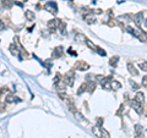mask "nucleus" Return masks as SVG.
Here are the masks:
<instances>
[{
	"label": "nucleus",
	"mask_w": 147,
	"mask_h": 138,
	"mask_svg": "<svg viewBox=\"0 0 147 138\" xmlns=\"http://www.w3.org/2000/svg\"><path fill=\"white\" fill-rule=\"evenodd\" d=\"M45 10H48L49 12L52 14H57L58 12V7H57V4L53 2V1H49L45 4Z\"/></svg>",
	"instance_id": "f257e3e1"
},
{
	"label": "nucleus",
	"mask_w": 147,
	"mask_h": 138,
	"mask_svg": "<svg viewBox=\"0 0 147 138\" xmlns=\"http://www.w3.org/2000/svg\"><path fill=\"white\" fill-rule=\"evenodd\" d=\"M130 104H131V108L136 111L137 114H142V109H141V106H140V103H137L136 100H131Z\"/></svg>",
	"instance_id": "f03ea898"
},
{
	"label": "nucleus",
	"mask_w": 147,
	"mask_h": 138,
	"mask_svg": "<svg viewBox=\"0 0 147 138\" xmlns=\"http://www.w3.org/2000/svg\"><path fill=\"white\" fill-rule=\"evenodd\" d=\"M142 20H144V14H142V12H137V14L134 16V22H135L137 26H140V25H141Z\"/></svg>",
	"instance_id": "7ed1b4c3"
},
{
	"label": "nucleus",
	"mask_w": 147,
	"mask_h": 138,
	"mask_svg": "<svg viewBox=\"0 0 147 138\" xmlns=\"http://www.w3.org/2000/svg\"><path fill=\"white\" fill-rule=\"evenodd\" d=\"M59 22H60V20H50L49 22H48V27L50 28V29H55V28L59 26Z\"/></svg>",
	"instance_id": "20e7f679"
},
{
	"label": "nucleus",
	"mask_w": 147,
	"mask_h": 138,
	"mask_svg": "<svg viewBox=\"0 0 147 138\" xmlns=\"http://www.w3.org/2000/svg\"><path fill=\"white\" fill-rule=\"evenodd\" d=\"M128 70H129V72L131 73L132 76H137L139 75V72H137V70L134 67V65H131V64H128Z\"/></svg>",
	"instance_id": "39448f33"
},
{
	"label": "nucleus",
	"mask_w": 147,
	"mask_h": 138,
	"mask_svg": "<svg viewBox=\"0 0 147 138\" xmlns=\"http://www.w3.org/2000/svg\"><path fill=\"white\" fill-rule=\"evenodd\" d=\"M10 51H11L14 55H17V56H18V57H20V60H22V56L18 54V50H17L16 45H14V44H12V45H10Z\"/></svg>",
	"instance_id": "423d86ee"
},
{
	"label": "nucleus",
	"mask_w": 147,
	"mask_h": 138,
	"mask_svg": "<svg viewBox=\"0 0 147 138\" xmlns=\"http://www.w3.org/2000/svg\"><path fill=\"white\" fill-rule=\"evenodd\" d=\"M2 5L5 9H10L14 5V0H2Z\"/></svg>",
	"instance_id": "0eeeda50"
},
{
	"label": "nucleus",
	"mask_w": 147,
	"mask_h": 138,
	"mask_svg": "<svg viewBox=\"0 0 147 138\" xmlns=\"http://www.w3.org/2000/svg\"><path fill=\"white\" fill-rule=\"evenodd\" d=\"M25 16H26V18H27V20H29V21L34 20V12H33L32 10H27V11L25 12Z\"/></svg>",
	"instance_id": "6e6552de"
},
{
	"label": "nucleus",
	"mask_w": 147,
	"mask_h": 138,
	"mask_svg": "<svg viewBox=\"0 0 147 138\" xmlns=\"http://www.w3.org/2000/svg\"><path fill=\"white\" fill-rule=\"evenodd\" d=\"M64 81H65V83H66L68 86H73V84H74V78H73V77H70V73H69V75L64 78Z\"/></svg>",
	"instance_id": "1a4fd4ad"
},
{
	"label": "nucleus",
	"mask_w": 147,
	"mask_h": 138,
	"mask_svg": "<svg viewBox=\"0 0 147 138\" xmlns=\"http://www.w3.org/2000/svg\"><path fill=\"white\" fill-rule=\"evenodd\" d=\"M144 98H145V95H144V93H141V92H137V94H136V101L137 103H142L144 101Z\"/></svg>",
	"instance_id": "9d476101"
},
{
	"label": "nucleus",
	"mask_w": 147,
	"mask_h": 138,
	"mask_svg": "<svg viewBox=\"0 0 147 138\" xmlns=\"http://www.w3.org/2000/svg\"><path fill=\"white\" fill-rule=\"evenodd\" d=\"M141 33H142V29H140V28H134V29H132V36H135V37H137V38H140Z\"/></svg>",
	"instance_id": "9b49d317"
},
{
	"label": "nucleus",
	"mask_w": 147,
	"mask_h": 138,
	"mask_svg": "<svg viewBox=\"0 0 147 138\" xmlns=\"http://www.w3.org/2000/svg\"><path fill=\"white\" fill-rule=\"evenodd\" d=\"M101 137L102 138H109V132H108L105 128H103V127H101Z\"/></svg>",
	"instance_id": "f8f14e48"
},
{
	"label": "nucleus",
	"mask_w": 147,
	"mask_h": 138,
	"mask_svg": "<svg viewBox=\"0 0 147 138\" xmlns=\"http://www.w3.org/2000/svg\"><path fill=\"white\" fill-rule=\"evenodd\" d=\"M85 20H86V22H87V23H89V25H91V23H93V22H94V16H93V15H87V16L85 17Z\"/></svg>",
	"instance_id": "ddd939ff"
},
{
	"label": "nucleus",
	"mask_w": 147,
	"mask_h": 138,
	"mask_svg": "<svg viewBox=\"0 0 147 138\" xmlns=\"http://www.w3.org/2000/svg\"><path fill=\"white\" fill-rule=\"evenodd\" d=\"M110 83H112V88H114V89H119V88L121 87L120 82H118V81H114V80H113V81H112Z\"/></svg>",
	"instance_id": "4468645a"
},
{
	"label": "nucleus",
	"mask_w": 147,
	"mask_h": 138,
	"mask_svg": "<svg viewBox=\"0 0 147 138\" xmlns=\"http://www.w3.org/2000/svg\"><path fill=\"white\" fill-rule=\"evenodd\" d=\"M118 61H119V57H118V56H114V57H112V59H110L109 64H110L112 66H117Z\"/></svg>",
	"instance_id": "2eb2a0df"
},
{
	"label": "nucleus",
	"mask_w": 147,
	"mask_h": 138,
	"mask_svg": "<svg viewBox=\"0 0 147 138\" xmlns=\"http://www.w3.org/2000/svg\"><path fill=\"white\" fill-rule=\"evenodd\" d=\"M61 53H63V48H60V46H59V48H57V49H55V53L53 54V56H54V57H59V56L61 55Z\"/></svg>",
	"instance_id": "dca6fc26"
},
{
	"label": "nucleus",
	"mask_w": 147,
	"mask_h": 138,
	"mask_svg": "<svg viewBox=\"0 0 147 138\" xmlns=\"http://www.w3.org/2000/svg\"><path fill=\"white\" fill-rule=\"evenodd\" d=\"M102 87H104L105 89H110V88H112V83L109 82V81H103Z\"/></svg>",
	"instance_id": "f3484780"
},
{
	"label": "nucleus",
	"mask_w": 147,
	"mask_h": 138,
	"mask_svg": "<svg viewBox=\"0 0 147 138\" xmlns=\"http://www.w3.org/2000/svg\"><path fill=\"white\" fill-rule=\"evenodd\" d=\"M86 89H87V83H83V84H81V87H80V89H78V92H77V93H78V94H81V93H82V92H85Z\"/></svg>",
	"instance_id": "a211bd4d"
},
{
	"label": "nucleus",
	"mask_w": 147,
	"mask_h": 138,
	"mask_svg": "<svg viewBox=\"0 0 147 138\" xmlns=\"http://www.w3.org/2000/svg\"><path fill=\"white\" fill-rule=\"evenodd\" d=\"M86 44H87V45L89 46V48H91V49H93V50H97V46H96V45H94V44H93V43H92L91 41L86 39Z\"/></svg>",
	"instance_id": "6ab92c4d"
},
{
	"label": "nucleus",
	"mask_w": 147,
	"mask_h": 138,
	"mask_svg": "<svg viewBox=\"0 0 147 138\" xmlns=\"http://www.w3.org/2000/svg\"><path fill=\"white\" fill-rule=\"evenodd\" d=\"M5 101H6V103H14V101H15V97H14V95H7V97H6V99H5Z\"/></svg>",
	"instance_id": "aec40b11"
},
{
	"label": "nucleus",
	"mask_w": 147,
	"mask_h": 138,
	"mask_svg": "<svg viewBox=\"0 0 147 138\" xmlns=\"http://www.w3.org/2000/svg\"><path fill=\"white\" fill-rule=\"evenodd\" d=\"M76 39H77V41H86V37H85L83 34L78 33V34H76Z\"/></svg>",
	"instance_id": "412c9836"
},
{
	"label": "nucleus",
	"mask_w": 147,
	"mask_h": 138,
	"mask_svg": "<svg viewBox=\"0 0 147 138\" xmlns=\"http://www.w3.org/2000/svg\"><path fill=\"white\" fill-rule=\"evenodd\" d=\"M140 67H141V70H144V71H147V62L146 61L140 62Z\"/></svg>",
	"instance_id": "4be33fe9"
},
{
	"label": "nucleus",
	"mask_w": 147,
	"mask_h": 138,
	"mask_svg": "<svg viewBox=\"0 0 147 138\" xmlns=\"http://www.w3.org/2000/svg\"><path fill=\"white\" fill-rule=\"evenodd\" d=\"M140 38H141V41L144 39L145 42H147V32H144V31H142V33H141Z\"/></svg>",
	"instance_id": "5701e85b"
},
{
	"label": "nucleus",
	"mask_w": 147,
	"mask_h": 138,
	"mask_svg": "<svg viewBox=\"0 0 147 138\" xmlns=\"http://www.w3.org/2000/svg\"><path fill=\"white\" fill-rule=\"evenodd\" d=\"M78 66H80V70H87V67H88L87 64H83V62H80Z\"/></svg>",
	"instance_id": "b1692460"
},
{
	"label": "nucleus",
	"mask_w": 147,
	"mask_h": 138,
	"mask_svg": "<svg viewBox=\"0 0 147 138\" xmlns=\"http://www.w3.org/2000/svg\"><path fill=\"white\" fill-rule=\"evenodd\" d=\"M130 84L134 87V89H139V84L135 82V81H132V80H131V81H130Z\"/></svg>",
	"instance_id": "393cba45"
},
{
	"label": "nucleus",
	"mask_w": 147,
	"mask_h": 138,
	"mask_svg": "<svg viewBox=\"0 0 147 138\" xmlns=\"http://www.w3.org/2000/svg\"><path fill=\"white\" fill-rule=\"evenodd\" d=\"M96 51H98V54H99V55H102V56L105 55V51H104V50H102L101 48H97V50H96Z\"/></svg>",
	"instance_id": "a878e982"
},
{
	"label": "nucleus",
	"mask_w": 147,
	"mask_h": 138,
	"mask_svg": "<svg viewBox=\"0 0 147 138\" xmlns=\"http://www.w3.org/2000/svg\"><path fill=\"white\" fill-rule=\"evenodd\" d=\"M141 130H142V128H141V126H140V125H136V126H135V131H136L137 133H140V132H141Z\"/></svg>",
	"instance_id": "bb28decb"
},
{
	"label": "nucleus",
	"mask_w": 147,
	"mask_h": 138,
	"mask_svg": "<svg viewBox=\"0 0 147 138\" xmlns=\"http://www.w3.org/2000/svg\"><path fill=\"white\" fill-rule=\"evenodd\" d=\"M142 86H144V87H147V76H145V77L142 78Z\"/></svg>",
	"instance_id": "cd10ccee"
},
{
	"label": "nucleus",
	"mask_w": 147,
	"mask_h": 138,
	"mask_svg": "<svg viewBox=\"0 0 147 138\" xmlns=\"http://www.w3.org/2000/svg\"><path fill=\"white\" fill-rule=\"evenodd\" d=\"M97 81H99V82H103V81H104V77H103L102 75H98V76H97Z\"/></svg>",
	"instance_id": "c85d7f7f"
},
{
	"label": "nucleus",
	"mask_w": 147,
	"mask_h": 138,
	"mask_svg": "<svg viewBox=\"0 0 147 138\" xmlns=\"http://www.w3.org/2000/svg\"><path fill=\"white\" fill-rule=\"evenodd\" d=\"M75 115H76V117H77L78 120H81V119H82V115H81L80 112H75Z\"/></svg>",
	"instance_id": "c756f323"
},
{
	"label": "nucleus",
	"mask_w": 147,
	"mask_h": 138,
	"mask_svg": "<svg viewBox=\"0 0 147 138\" xmlns=\"http://www.w3.org/2000/svg\"><path fill=\"white\" fill-rule=\"evenodd\" d=\"M135 138H142V136H141V135H139V133H137V135H136V137Z\"/></svg>",
	"instance_id": "7c9ffc66"
},
{
	"label": "nucleus",
	"mask_w": 147,
	"mask_h": 138,
	"mask_svg": "<svg viewBox=\"0 0 147 138\" xmlns=\"http://www.w3.org/2000/svg\"><path fill=\"white\" fill-rule=\"evenodd\" d=\"M145 26H146V27H147V20H146V21H145Z\"/></svg>",
	"instance_id": "2f4dec72"
},
{
	"label": "nucleus",
	"mask_w": 147,
	"mask_h": 138,
	"mask_svg": "<svg viewBox=\"0 0 147 138\" xmlns=\"http://www.w3.org/2000/svg\"><path fill=\"white\" fill-rule=\"evenodd\" d=\"M23 1H26V0H23Z\"/></svg>",
	"instance_id": "473e14b6"
}]
</instances>
